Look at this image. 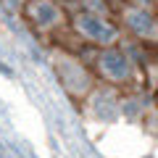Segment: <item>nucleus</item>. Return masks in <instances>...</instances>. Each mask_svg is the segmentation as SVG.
Returning <instances> with one entry per match:
<instances>
[{
	"label": "nucleus",
	"instance_id": "4",
	"mask_svg": "<svg viewBox=\"0 0 158 158\" xmlns=\"http://www.w3.org/2000/svg\"><path fill=\"white\" fill-rule=\"evenodd\" d=\"M127 21L132 24V29H137V32H148L150 29V16H148L145 11H140V8H132L129 13H127Z\"/></svg>",
	"mask_w": 158,
	"mask_h": 158
},
{
	"label": "nucleus",
	"instance_id": "3",
	"mask_svg": "<svg viewBox=\"0 0 158 158\" xmlns=\"http://www.w3.org/2000/svg\"><path fill=\"white\" fill-rule=\"evenodd\" d=\"M29 16L37 24H53L58 19V11L50 3H32V6H29Z\"/></svg>",
	"mask_w": 158,
	"mask_h": 158
},
{
	"label": "nucleus",
	"instance_id": "5",
	"mask_svg": "<svg viewBox=\"0 0 158 158\" xmlns=\"http://www.w3.org/2000/svg\"><path fill=\"white\" fill-rule=\"evenodd\" d=\"M132 3H140V6H145V3H148V0H132Z\"/></svg>",
	"mask_w": 158,
	"mask_h": 158
},
{
	"label": "nucleus",
	"instance_id": "1",
	"mask_svg": "<svg viewBox=\"0 0 158 158\" xmlns=\"http://www.w3.org/2000/svg\"><path fill=\"white\" fill-rule=\"evenodd\" d=\"M79 29H82V34H87L90 40H98V42H113L116 40V29L111 27V24H106L103 19H98L95 13H85V16H79Z\"/></svg>",
	"mask_w": 158,
	"mask_h": 158
},
{
	"label": "nucleus",
	"instance_id": "2",
	"mask_svg": "<svg viewBox=\"0 0 158 158\" xmlns=\"http://www.w3.org/2000/svg\"><path fill=\"white\" fill-rule=\"evenodd\" d=\"M100 63H103V71L108 77H113V79H124L129 74V63H127V58L118 50H106V56H103Z\"/></svg>",
	"mask_w": 158,
	"mask_h": 158
}]
</instances>
